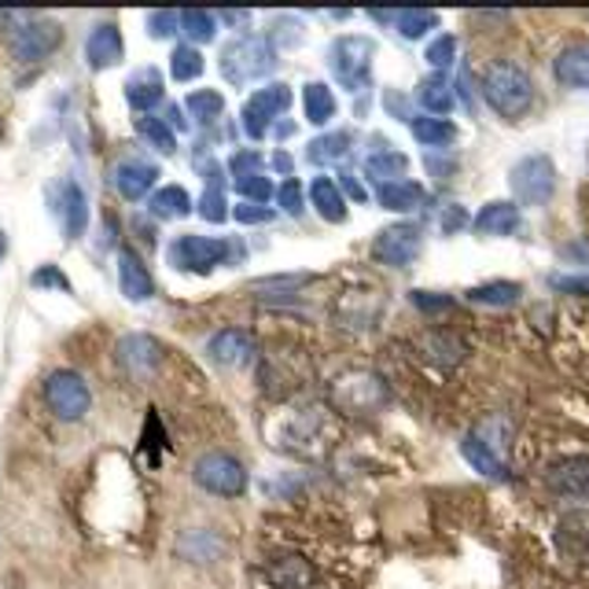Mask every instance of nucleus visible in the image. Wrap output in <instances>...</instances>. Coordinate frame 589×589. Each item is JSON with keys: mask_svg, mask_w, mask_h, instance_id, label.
Here are the masks:
<instances>
[{"mask_svg": "<svg viewBox=\"0 0 589 589\" xmlns=\"http://www.w3.org/2000/svg\"><path fill=\"white\" fill-rule=\"evenodd\" d=\"M405 170H409V159L402 151H376V155H369L365 159V174L380 185L405 181Z\"/></svg>", "mask_w": 589, "mask_h": 589, "instance_id": "c85d7f7f", "label": "nucleus"}, {"mask_svg": "<svg viewBox=\"0 0 589 589\" xmlns=\"http://www.w3.org/2000/svg\"><path fill=\"white\" fill-rule=\"evenodd\" d=\"M203 52L196 45H177L174 56H170V75L174 81H196L203 75Z\"/></svg>", "mask_w": 589, "mask_h": 589, "instance_id": "f704fd0d", "label": "nucleus"}, {"mask_svg": "<svg viewBox=\"0 0 589 589\" xmlns=\"http://www.w3.org/2000/svg\"><path fill=\"white\" fill-rule=\"evenodd\" d=\"M461 453H464V461L472 464L479 475H487V479H504V464L498 461V453L490 450L483 439L468 435V439L461 442Z\"/></svg>", "mask_w": 589, "mask_h": 589, "instance_id": "c756f323", "label": "nucleus"}, {"mask_svg": "<svg viewBox=\"0 0 589 589\" xmlns=\"http://www.w3.org/2000/svg\"><path fill=\"white\" fill-rule=\"evenodd\" d=\"M276 67V48L266 38H236L233 45H225L222 52V75L228 86H251V81L273 75Z\"/></svg>", "mask_w": 589, "mask_h": 589, "instance_id": "f03ea898", "label": "nucleus"}, {"mask_svg": "<svg viewBox=\"0 0 589 589\" xmlns=\"http://www.w3.org/2000/svg\"><path fill=\"white\" fill-rule=\"evenodd\" d=\"M269 579L276 589H310L314 582V571L303 557H276L269 563Z\"/></svg>", "mask_w": 589, "mask_h": 589, "instance_id": "a878e982", "label": "nucleus"}, {"mask_svg": "<svg viewBox=\"0 0 589 589\" xmlns=\"http://www.w3.org/2000/svg\"><path fill=\"white\" fill-rule=\"evenodd\" d=\"M181 33L188 38V45H210L218 38V16H210V11H199V8H188L181 11Z\"/></svg>", "mask_w": 589, "mask_h": 589, "instance_id": "2f4dec72", "label": "nucleus"}, {"mask_svg": "<svg viewBox=\"0 0 589 589\" xmlns=\"http://www.w3.org/2000/svg\"><path fill=\"white\" fill-rule=\"evenodd\" d=\"M185 107L192 111V118H199V122H214V118H222L225 111V96L218 89H196L185 100Z\"/></svg>", "mask_w": 589, "mask_h": 589, "instance_id": "e433bc0d", "label": "nucleus"}, {"mask_svg": "<svg viewBox=\"0 0 589 589\" xmlns=\"http://www.w3.org/2000/svg\"><path fill=\"white\" fill-rule=\"evenodd\" d=\"M122 52H126L122 30H118L115 22H100V27L89 33V41H86V63H89L92 70L115 67L118 59H122Z\"/></svg>", "mask_w": 589, "mask_h": 589, "instance_id": "2eb2a0df", "label": "nucleus"}, {"mask_svg": "<svg viewBox=\"0 0 589 589\" xmlns=\"http://www.w3.org/2000/svg\"><path fill=\"white\" fill-rule=\"evenodd\" d=\"M413 303H416V306H424V310H446V306H450V298H431L428 292H413Z\"/></svg>", "mask_w": 589, "mask_h": 589, "instance_id": "de8ad7c7", "label": "nucleus"}, {"mask_svg": "<svg viewBox=\"0 0 589 589\" xmlns=\"http://www.w3.org/2000/svg\"><path fill=\"white\" fill-rule=\"evenodd\" d=\"M472 228H475L479 236H512L516 228H520V207H516V203H509V199L487 203V207L475 214Z\"/></svg>", "mask_w": 589, "mask_h": 589, "instance_id": "a211bd4d", "label": "nucleus"}, {"mask_svg": "<svg viewBox=\"0 0 589 589\" xmlns=\"http://www.w3.org/2000/svg\"><path fill=\"white\" fill-rule=\"evenodd\" d=\"M166 118H170V126H177V129L188 126L185 118H181V107H166Z\"/></svg>", "mask_w": 589, "mask_h": 589, "instance_id": "8fccbe9b", "label": "nucleus"}, {"mask_svg": "<svg viewBox=\"0 0 589 589\" xmlns=\"http://www.w3.org/2000/svg\"><path fill=\"white\" fill-rule=\"evenodd\" d=\"M258 166H262V155L258 151H239L228 159V170H233V177H251V174H258Z\"/></svg>", "mask_w": 589, "mask_h": 589, "instance_id": "37998d69", "label": "nucleus"}, {"mask_svg": "<svg viewBox=\"0 0 589 589\" xmlns=\"http://www.w3.org/2000/svg\"><path fill=\"white\" fill-rule=\"evenodd\" d=\"M346 144H351V134H324L306 148V159L314 166H328L335 159H343L346 155Z\"/></svg>", "mask_w": 589, "mask_h": 589, "instance_id": "c9c22d12", "label": "nucleus"}, {"mask_svg": "<svg viewBox=\"0 0 589 589\" xmlns=\"http://www.w3.org/2000/svg\"><path fill=\"white\" fill-rule=\"evenodd\" d=\"M464 210L461 207H450L446 214H442V233H457V228H464Z\"/></svg>", "mask_w": 589, "mask_h": 589, "instance_id": "49530a36", "label": "nucleus"}, {"mask_svg": "<svg viewBox=\"0 0 589 589\" xmlns=\"http://www.w3.org/2000/svg\"><path fill=\"white\" fill-rule=\"evenodd\" d=\"M192 479H196L199 490H207L214 498H239L247 490V468L233 453H222V450L196 457Z\"/></svg>", "mask_w": 589, "mask_h": 589, "instance_id": "7ed1b4c3", "label": "nucleus"}, {"mask_svg": "<svg viewBox=\"0 0 589 589\" xmlns=\"http://www.w3.org/2000/svg\"><path fill=\"white\" fill-rule=\"evenodd\" d=\"M376 199L383 210H394V214H409V210H420L428 199L424 185L416 181H391V185H380L376 188Z\"/></svg>", "mask_w": 589, "mask_h": 589, "instance_id": "4be33fe9", "label": "nucleus"}, {"mask_svg": "<svg viewBox=\"0 0 589 589\" xmlns=\"http://www.w3.org/2000/svg\"><path fill=\"white\" fill-rule=\"evenodd\" d=\"M483 100L494 107L501 118H523L531 111L534 104V81L531 75L520 67V63H509V59H501L487 70L483 78Z\"/></svg>", "mask_w": 589, "mask_h": 589, "instance_id": "f257e3e1", "label": "nucleus"}, {"mask_svg": "<svg viewBox=\"0 0 589 589\" xmlns=\"http://www.w3.org/2000/svg\"><path fill=\"white\" fill-rule=\"evenodd\" d=\"M273 166H276V170H281V174H292V155H287V151L273 155Z\"/></svg>", "mask_w": 589, "mask_h": 589, "instance_id": "09e8293b", "label": "nucleus"}, {"mask_svg": "<svg viewBox=\"0 0 589 589\" xmlns=\"http://www.w3.org/2000/svg\"><path fill=\"white\" fill-rule=\"evenodd\" d=\"M409 129H413V137L424 144V148H446V144L457 140V126L450 122V118H413L409 122Z\"/></svg>", "mask_w": 589, "mask_h": 589, "instance_id": "cd10ccee", "label": "nucleus"}, {"mask_svg": "<svg viewBox=\"0 0 589 589\" xmlns=\"http://www.w3.org/2000/svg\"><path fill=\"white\" fill-rule=\"evenodd\" d=\"M45 402L48 409L56 413V420H67V424H75L89 413L92 405V394H89V383L78 376V372L70 369H59L52 376L45 380Z\"/></svg>", "mask_w": 589, "mask_h": 589, "instance_id": "423d86ee", "label": "nucleus"}, {"mask_svg": "<svg viewBox=\"0 0 589 589\" xmlns=\"http://www.w3.org/2000/svg\"><path fill=\"white\" fill-rule=\"evenodd\" d=\"M228 258V244L218 236H177L170 247V262L185 273H210L214 266H222Z\"/></svg>", "mask_w": 589, "mask_h": 589, "instance_id": "6e6552de", "label": "nucleus"}, {"mask_svg": "<svg viewBox=\"0 0 589 589\" xmlns=\"http://www.w3.org/2000/svg\"><path fill=\"white\" fill-rule=\"evenodd\" d=\"M372 56H376V45L362 38V33H351V38H340L332 45V52H328L332 75L343 81L346 92H362L369 86Z\"/></svg>", "mask_w": 589, "mask_h": 589, "instance_id": "20e7f679", "label": "nucleus"}, {"mask_svg": "<svg viewBox=\"0 0 589 589\" xmlns=\"http://www.w3.org/2000/svg\"><path fill=\"white\" fill-rule=\"evenodd\" d=\"M424 59H428V67H435V75H442L446 67H453V59H457V38H453V33H439V38L428 45Z\"/></svg>", "mask_w": 589, "mask_h": 589, "instance_id": "4c0bfd02", "label": "nucleus"}, {"mask_svg": "<svg viewBox=\"0 0 589 589\" xmlns=\"http://www.w3.org/2000/svg\"><path fill=\"white\" fill-rule=\"evenodd\" d=\"M225 22H247V11H225Z\"/></svg>", "mask_w": 589, "mask_h": 589, "instance_id": "3c124183", "label": "nucleus"}, {"mask_svg": "<svg viewBox=\"0 0 589 589\" xmlns=\"http://www.w3.org/2000/svg\"><path fill=\"white\" fill-rule=\"evenodd\" d=\"M207 354H210V362H218L225 369H239L251 362V354H255V340H251L244 328H225L207 343Z\"/></svg>", "mask_w": 589, "mask_h": 589, "instance_id": "4468645a", "label": "nucleus"}, {"mask_svg": "<svg viewBox=\"0 0 589 589\" xmlns=\"http://www.w3.org/2000/svg\"><path fill=\"white\" fill-rule=\"evenodd\" d=\"M552 75L563 89H589V41H575L552 59Z\"/></svg>", "mask_w": 589, "mask_h": 589, "instance_id": "dca6fc26", "label": "nucleus"}, {"mask_svg": "<svg viewBox=\"0 0 589 589\" xmlns=\"http://www.w3.org/2000/svg\"><path fill=\"white\" fill-rule=\"evenodd\" d=\"M236 192L244 196L247 203L255 199L258 207L273 196V185H269V177H262V174H251V177H236Z\"/></svg>", "mask_w": 589, "mask_h": 589, "instance_id": "ea45409f", "label": "nucleus"}, {"mask_svg": "<svg viewBox=\"0 0 589 589\" xmlns=\"http://www.w3.org/2000/svg\"><path fill=\"white\" fill-rule=\"evenodd\" d=\"M287 107H292V89L287 86H266L258 89L251 100L244 104V129L251 140H262L266 137V129L276 115H284Z\"/></svg>", "mask_w": 589, "mask_h": 589, "instance_id": "9d476101", "label": "nucleus"}, {"mask_svg": "<svg viewBox=\"0 0 589 589\" xmlns=\"http://www.w3.org/2000/svg\"><path fill=\"white\" fill-rule=\"evenodd\" d=\"M137 134L148 140L155 151H163V155H174V151H177V137H174V129L166 126V118L140 115V118H137Z\"/></svg>", "mask_w": 589, "mask_h": 589, "instance_id": "473e14b6", "label": "nucleus"}, {"mask_svg": "<svg viewBox=\"0 0 589 589\" xmlns=\"http://www.w3.org/2000/svg\"><path fill=\"white\" fill-rule=\"evenodd\" d=\"M4 251H8V239H4V233H0V258H4Z\"/></svg>", "mask_w": 589, "mask_h": 589, "instance_id": "603ef678", "label": "nucleus"}, {"mask_svg": "<svg viewBox=\"0 0 589 589\" xmlns=\"http://www.w3.org/2000/svg\"><path fill=\"white\" fill-rule=\"evenodd\" d=\"M181 30V11H151L148 16V33L151 38H174Z\"/></svg>", "mask_w": 589, "mask_h": 589, "instance_id": "a19ab883", "label": "nucleus"}, {"mask_svg": "<svg viewBox=\"0 0 589 589\" xmlns=\"http://www.w3.org/2000/svg\"><path fill=\"white\" fill-rule=\"evenodd\" d=\"M416 100L420 107L431 115V118H442V115H450L453 111V86H450V78L446 75H431L420 81V89H416Z\"/></svg>", "mask_w": 589, "mask_h": 589, "instance_id": "b1692460", "label": "nucleus"}, {"mask_svg": "<svg viewBox=\"0 0 589 589\" xmlns=\"http://www.w3.org/2000/svg\"><path fill=\"white\" fill-rule=\"evenodd\" d=\"M420 247H424V233H420V225L413 222H399V225H387L380 228V236L372 239V258H380L383 266H409V262H416Z\"/></svg>", "mask_w": 589, "mask_h": 589, "instance_id": "1a4fd4ad", "label": "nucleus"}, {"mask_svg": "<svg viewBox=\"0 0 589 589\" xmlns=\"http://www.w3.org/2000/svg\"><path fill=\"white\" fill-rule=\"evenodd\" d=\"M155 181H159V166L144 163V159H122L111 170V185L118 188V196L129 199V203L148 196V192L155 188Z\"/></svg>", "mask_w": 589, "mask_h": 589, "instance_id": "f8f14e48", "label": "nucleus"}, {"mask_svg": "<svg viewBox=\"0 0 589 589\" xmlns=\"http://www.w3.org/2000/svg\"><path fill=\"white\" fill-rule=\"evenodd\" d=\"M199 218H203V222H210V225H218V222L228 218V203H225L222 185H210V188L199 196Z\"/></svg>", "mask_w": 589, "mask_h": 589, "instance_id": "58836bf2", "label": "nucleus"}, {"mask_svg": "<svg viewBox=\"0 0 589 589\" xmlns=\"http://www.w3.org/2000/svg\"><path fill=\"white\" fill-rule=\"evenodd\" d=\"M233 218L244 225H258V222H273V210L258 207V203H239V207L233 210Z\"/></svg>", "mask_w": 589, "mask_h": 589, "instance_id": "c03bdc74", "label": "nucleus"}, {"mask_svg": "<svg viewBox=\"0 0 589 589\" xmlns=\"http://www.w3.org/2000/svg\"><path fill=\"white\" fill-rule=\"evenodd\" d=\"M303 107H306L310 126H328L335 118V96L324 81H310V86L303 89Z\"/></svg>", "mask_w": 589, "mask_h": 589, "instance_id": "bb28decb", "label": "nucleus"}, {"mask_svg": "<svg viewBox=\"0 0 589 589\" xmlns=\"http://www.w3.org/2000/svg\"><path fill=\"white\" fill-rule=\"evenodd\" d=\"M557 546L563 557L589 563V512H568L557 527Z\"/></svg>", "mask_w": 589, "mask_h": 589, "instance_id": "6ab92c4d", "label": "nucleus"}, {"mask_svg": "<svg viewBox=\"0 0 589 589\" xmlns=\"http://www.w3.org/2000/svg\"><path fill=\"white\" fill-rule=\"evenodd\" d=\"M509 185L523 207H542L557 192V166L549 155H527L509 170Z\"/></svg>", "mask_w": 589, "mask_h": 589, "instance_id": "39448f33", "label": "nucleus"}, {"mask_svg": "<svg viewBox=\"0 0 589 589\" xmlns=\"http://www.w3.org/2000/svg\"><path fill=\"white\" fill-rule=\"evenodd\" d=\"M126 100L140 115H148L151 107H159L163 104V78H159V70H151V67L137 70V75L126 81Z\"/></svg>", "mask_w": 589, "mask_h": 589, "instance_id": "412c9836", "label": "nucleus"}, {"mask_svg": "<svg viewBox=\"0 0 589 589\" xmlns=\"http://www.w3.org/2000/svg\"><path fill=\"white\" fill-rule=\"evenodd\" d=\"M118 362H122L129 372H151L155 365L163 362V346L151 340V335H126L118 343Z\"/></svg>", "mask_w": 589, "mask_h": 589, "instance_id": "aec40b11", "label": "nucleus"}, {"mask_svg": "<svg viewBox=\"0 0 589 589\" xmlns=\"http://www.w3.org/2000/svg\"><path fill=\"white\" fill-rule=\"evenodd\" d=\"M546 487L557 498L568 501H589V457H563L549 468Z\"/></svg>", "mask_w": 589, "mask_h": 589, "instance_id": "9b49d317", "label": "nucleus"}, {"mask_svg": "<svg viewBox=\"0 0 589 589\" xmlns=\"http://www.w3.org/2000/svg\"><path fill=\"white\" fill-rule=\"evenodd\" d=\"M435 27H439V11H413L409 8V11H399V16H394V30H399L405 41H420Z\"/></svg>", "mask_w": 589, "mask_h": 589, "instance_id": "72a5a7b5", "label": "nucleus"}, {"mask_svg": "<svg viewBox=\"0 0 589 589\" xmlns=\"http://www.w3.org/2000/svg\"><path fill=\"white\" fill-rule=\"evenodd\" d=\"M520 295H523V287L516 281H490L468 292V298H472L475 306H512V303H520Z\"/></svg>", "mask_w": 589, "mask_h": 589, "instance_id": "7c9ffc66", "label": "nucleus"}, {"mask_svg": "<svg viewBox=\"0 0 589 589\" xmlns=\"http://www.w3.org/2000/svg\"><path fill=\"white\" fill-rule=\"evenodd\" d=\"M59 41H63V27H59V22L30 19L11 33V56H16L19 63H41V59L56 52Z\"/></svg>", "mask_w": 589, "mask_h": 589, "instance_id": "0eeeda50", "label": "nucleus"}, {"mask_svg": "<svg viewBox=\"0 0 589 589\" xmlns=\"http://www.w3.org/2000/svg\"><path fill=\"white\" fill-rule=\"evenodd\" d=\"M33 284H38V287H45V284H52V287H63V292H70L67 276H63V273H59V269H52V266H48V269H41V273H33Z\"/></svg>", "mask_w": 589, "mask_h": 589, "instance_id": "a18cd8bd", "label": "nucleus"}, {"mask_svg": "<svg viewBox=\"0 0 589 589\" xmlns=\"http://www.w3.org/2000/svg\"><path fill=\"white\" fill-rule=\"evenodd\" d=\"M148 210L155 214V218H163V222L188 218V214H192V196L181 185H166V188H159L148 199Z\"/></svg>", "mask_w": 589, "mask_h": 589, "instance_id": "393cba45", "label": "nucleus"}, {"mask_svg": "<svg viewBox=\"0 0 589 589\" xmlns=\"http://www.w3.org/2000/svg\"><path fill=\"white\" fill-rule=\"evenodd\" d=\"M118 287H122V295L129 303H148L155 295V281H151L148 266H144L137 258V251H129V247L118 251Z\"/></svg>", "mask_w": 589, "mask_h": 589, "instance_id": "ddd939ff", "label": "nucleus"}, {"mask_svg": "<svg viewBox=\"0 0 589 589\" xmlns=\"http://www.w3.org/2000/svg\"><path fill=\"white\" fill-rule=\"evenodd\" d=\"M56 214H59V222H63L67 239H78L81 233H86V225H89V203H86V192H81L75 181L59 185Z\"/></svg>", "mask_w": 589, "mask_h": 589, "instance_id": "f3484780", "label": "nucleus"}, {"mask_svg": "<svg viewBox=\"0 0 589 589\" xmlns=\"http://www.w3.org/2000/svg\"><path fill=\"white\" fill-rule=\"evenodd\" d=\"M276 199H281V207L292 214V218H298V214L306 210V203H303V185L295 181V177H287V181L281 185V192H276Z\"/></svg>", "mask_w": 589, "mask_h": 589, "instance_id": "79ce46f5", "label": "nucleus"}, {"mask_svg": "<svg viewBox=\"0 0 589 589\" xmlns=\"http://www.w3.org/2000/svg\"><path fill=\"white\" fill-rule=\"evenodd\" d=\"M310 199H314V210L324 222H332V225L346 222V199H343V192L332 177H314V185H310Z\"/></svg>", "mask_w": 589, "mask_h": 589, "instance_id": "5701e85b", "label": "nucleus"}]
</instances>
